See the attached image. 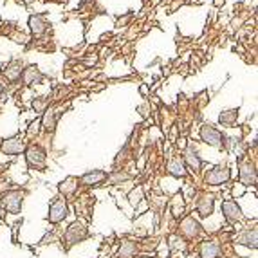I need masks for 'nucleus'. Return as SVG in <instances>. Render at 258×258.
<instances>
[{
  "instance_id": "f257e3e1",
  "label": "nucleus",
  "mask_w": 258,
  "mask_h": 258,
  "mask_svg": "<svg viewBox=\"0 0 258 258\" xmlns=\"http://www.w3.org/2000/svg\"><path fill=\"white\" fill-rule=\"evenodd\" d=\"M0 201H2L4 211H8L11 215H18L22 210V203H24V194L18 189H13V191H8Z\"/></svg>"
},
{
  "instance_id": "f03ea898",
  "label": "nucleus",
  "mask_w": 258,
  "mask_h": 258,
  "mask_svg": "<svg viewBox=\"0 0 258 258\" xmlns=\"http://www.w3.org/2000/svg\"><path fill=\"white\" fill-rule=\"evenodd\" d=\"M201 139L210 147L222 148L224 147V134L219 128H215L213 125H203L201 126Z\"/></svg>"
},
{
  "instance_id": "7ed1b4c3",
  "label": "nucleus",
  "mask_w": 258,
  "mask_h": 258,
  "mask_svg": "<svg viewBox=\"0 0 258 258\" xmlns=\"http://www.w3.org/2000/svg\"><path fill=\"white\" fill-rule=\"evenodd\" d=\"M67 213H69V206L65 203V199H61V197L52 199L51 206H49V215H47L49 222H52V224L61 222V220L67 217Z\"/></svg>"
},
{
  "instance_id": "20e7f679",
  "label": "nucleus",
  "mask_w": 258,
  "mask_h": 258,
  "mask_svg": "<svg viewBox=\"0 0 258 258\" xmlns=\"http://www.w3.org/2000/svg\"><path fill=\"white\" fill-rule=\"evenodd\" d=\"M26 159H27L29 168L42 172L43 168H45V163H47V155H45V152H43L40 147H35V145H33V147H29L26 150Z\"/></svg>"
},
{
  "instance_id": "39448f33",
  "label": "nucleus",
  "mask_w": 258,
  "mask_h": 258,
  "mask_svg": "<svg viewBox=\"0 0 258 258\" xmlns=\"http://www.w3.org/2000/svg\"><path fill=\"white\" fill-rule=\"evenodd\" d=\"M87 237H89V231H87V228L82 222H73L67 228V231H65V242L69 245H74L78 242L85 240Z\"/></svg>"
},
{
  "instance_id": "423d86ee",
  "label": "nucleus",
  "mask_w": 258,
  "mask_h": 258,
  "mask_svg": "<svg viewBox=\"0 0 258 258\" xmlns=\"http://www.w3.org/2000/svg\"><path fill=\"white\" fill-rule=\"evenodd\" d=\"M229 168L228 166H217L213 168V170H210V172L206 173V177H204V181L208 182V184L211 186H220L224 184V182L229 181Z\"/></svg>"
},
{
  "instance_id": "0eeeda50",
  "label": "nucleus",
  "mask_w": 258,
  "mask_h": 258,
  "mask_svg": "<svg viewBox=\"0 0 258 258\" xmlns=\"http://www.w3.org/2000/svg\"><path fill=\"white\" fill-rule=\"evenodd\" d=\"M222 213L228 222H240V220L244 219L240 206H238L237 201H233V199H226L222 203Z\"/></svg>"
},
{
  "instance_id": "6e6552de",
  "label": "nucleus",
  "mask_w": 258,
  "mask_h": 258,
  "mask_svg": "<svg viewBox=\"0 0 258 258\" xmlns=\"http://www.w3.org/2000/svg\"><path fill=\"white\" fill-rule=\"evenodd\" d=\"M203 233V228H201V224L194 219V217H186L181 224V235L186 238V240H194L197 238L199 235Z\"/></svg>"
},
{
  "instance_id": "1a4fd4ad",
  "label": "nucleus",
  "mask_w": 258,
  "mask_h": 258,
  "mask_svg": "<svg viewBox=\"0 0 258 258\" xmlns=\"http://www.w3.org/2000/svg\"><path fill=\"white\" fill-rule=\"evenodd\" d=\"M213 206H215V199L213 195L203 194L197 199V211L201 217H210L213 213Z\"/></svg>"
},
{
  "instance_id": "9d476101",
  "label": "nucleus",
  "mask_w": 258,
  "mask_h": 258,
  "mask_svg": "<svg viewBox=\"0 0 258 258\" xmlns=\"http://www.w3.org/2000/svg\"><path fill=\"white\" fill-rule=\"evenodd\" d=\"M22 80H24V85L29 87V85H38V83H42L43 76L36 65H29L27 69L22 71Z\"/></svg>"
},
{
  "instance_id": "9b49d317",
  "label": "nucleus",
  "mask_w": 258,
  "mask_h": 258,
  "mask_svg": "<svg viewBox=\"0 0 258 258\" xmlns=\"http://www.w3.org/2000/svg\"><path fill=\"white\" fill-rule=\"evenodd\" d=\"M2 152H4L6 155H18L20 152H24V141H22L20 136L6 139V141L2 143Z\"/></svg>"
},
{
  "instance_id": "f8f14e48",
  "label": "nucleus",
  "mask_w": 258,
  "mask_h": 258,
  "mask_svg": "<svg viewBox=\"0 0 258 258\" xmlns=\"http://www.w3.org/2000/svg\"><path fill=\"white\" fill-rule=\"evenodd\" d=\"M240 182L245 186H254L256 182V170H254V164L245 163L240 166Z\"/></svg>"
},
{
  "instance_id": "ddd939ff",
  "label": "nucleus",
  "mask_w": 258,
  "mask_h": 258,
  "mask_svg": "<svg viewBox=\"0 0 258 258\" xmlns=\"http://www.w3.org/2000/svg\"><path fill=\"white\" fill-rule=\"evenodd\" d=\"M107 179V173L103 170H92V172L85 173V175L80 179V182L85 186H94V184H99V182H103Z\"/></svg>"
},
{
  "instance_id": "4468645a",
  "label": "nucleus",
  "mask_w": 258,
  "mask_h": 258,
  "mask_svg": "<svg viewBox=\"0 0 258 258\" xmlns=\"http://www.w3.org/2000/svg\"><path fill=\"white\" fill-rule=\"evenodd\" d=\"M22 63L18 60H13L9 65H6L4 69V76L8 82H17V80H20L22 76Z\"/></svg>"
},
{
  "instance_id": "2eb2a0df",
  "label": "nucleus",
  "mask_w": 258,
  "mask_h": 258,
  "mask_svg": "<svg viewBox=\"0 0 258 258\" xmlns=\"http://www.w3.org/2000/svg\"><path fill=\"white\" fill-rule=\"evenodd\" d=\"M29 26H31V31H33V35L35 36H40L45 33V29H47V22H45V18H43V15H35V17L29 18Z\"/></svg>"
},
{
  "instance_id": "dca6fc26",
  "label": "nucleus",
  "mask_w": 258,
  "mask_h": 258,
  "mask_svg": "<svg viewBox=\"0 0 258 258\" xmlns=\"http://www.w3.org/2000/svg\"><path fill=\"white\" fill-rule=\"evenodd\" d=\"M220 254V245L217 242H203L199 258H217Z\"/></svg>"
},
{
  "instance_id": "f3484780",
  "label": "nucleus",
  "mask_w": 258,
  "mask_h": 258,
  "mask_svg": "<svg viewBox=\"0 0 258 258\" xmlns=\"http://www.w3.org/2000/svg\"><path fill=\"white\" fill-rule=\"evenodd\" d=\"M78 184H80V179H76V177H67L65 181H61L60 184H58V189H60L61 195H74L78 189Z\"/></svg>"
},
{
  "instance_id": "a211bd4d",
  "label": "nucleus",
  "mask_w": 258,
  "mask_h": 258,
  "mask_svg": "<svg viewBox=\"0 0 258 258\" xmlns=\"http://www.w3.org/2000/svg\"><path fill=\"white\" fill-rule=\"evenodd\" d=\"M184 159H186V164H188V168L191 170V172H199L201 166H203V161H201V157L197 155V152H195L191 147L186 150Z\"/></svg>"
},
{
  "instance_id": "6ab92c4d",
  "label": "nucleus",
  "mask_w": 258,
  "mask_h": 258,
  "mask_svg": "<svg viewBox=\"0 0 258 258\" xmlns=\"http://www.w3.org/2000/svg\"><path fill=\"white\" fill-rule=\"evenodd\" d=\"M237 240H238V244L247 245L251 249H256V229H247V231L242 233Z\"/></svg>"
},
{
  "instance_id": "aec40b11",
  "label": "nucleus",
  "mask_w": 258,
  "mask_h": 258,
  "mask_svg": "<svg viewBox=\"0 0 258 258\" xmlns=\"http://www.w3.org/2000/svg\"><path fill=\"white\" fill-rule=\"evenodd\" d=\"M238 117V110L237 108H233V110H226L220 114L219 121H220V125L222 126H228V128H233L235 126V121H237Z\"/></svg>"
},
{
  "instance_id": "412c9836",
  "label": "nucleus",
  "mask_w": 258,
  "mask_h": 258,
  "mask_svg": "<svg viewBox=\"0 0 258 258\" xmlns=\"http://www.w3.org/2000/svg\"><path fill=\"white\" fill-rule=\"evenodd\" d=\"M166 170H168V173H170V175H173V177H184L186 175L184 164H182V161H179V159L170 161V163H168V166H166Z\"/></svg>"
},
{
  "instance_id": "4be33fe9",
  "label": "nucleus",
  "mask_w": 258,
  "mask_h": 258,
  "mask_svg": "<svg viewBox=\"0 0 258 258\" xmlns=\"http://www.w3.org/2000/svg\"><path fill=\"white\" fill-rule=\"evenodd\" d=\"M136 251H138V245L134 244V242L126 240L121 244L119 251H117V256L119 258H134L136 256Z\"/></svg>"
},
{
  "instance_id": "5701e85b",
  "label": "nucleus",
  "mask_w": 258,
  "mask_h": 258,
  "mask_svg": "<svg viewBox=\"0 0 258 258\" xmlns=\"http://www.w3.org/2000/svg\"><path fill=\"white\" fill-rule=\"evenodd\" d=\"M182 211H184V199H182V195H175L172 201V213L175 217H181Z\"/></svg>"
},
{
  "instance_id": "b1692460",
  "label": "nucleus",
  "mask_w": 258,
  "mask_h": 258,
  "mask_svg": "<svg viewBox=\"0 0 258 258\" xmlns=\"http://www.w3.org/2000/svg\"><path fill=\"white\" fill-rule=\"evenodd\" d=\"M45 107H47V99L45 98H35L33 99V108H35L36 112H45Z\"/></svg>"
},
{
  "instance_id": "393cba45",
  "label": "nucleus",
  "mask_w": 258,
  "mask_h": 258,
  "mask_svg": "<svg viewBox=\"0 0 258 258\" xmlns=\"http://www.w3.org/2000/svg\"><path fill=\"white\" fill-rule=\"evenodd\" d=\"M4 206H2V201H0V219H4Z\"/></svg>"
},
{
  "instance_id": "a878e982",
  "label": "nucleus",
  "mask_w": 258,
  "mask_h": 258,
  "mask_svg": "<svg viewBox=\"0 0 258 258\" xmlns=\"http://www.w3.org/2000/svg\"><path fill=\"white\" fill-rule=\"evenodd\" d=\"M215 6H217V8H220V6H224V0H215Z\"/></svg>"
},
{
  "instance_id": "bb28decb",
  "label": "nucleus",
  "mask_w": 258,
  "mask_h": 258,
  "mask_svg": "<svg viewBox=\"0 0 258 258\" xmlns=\"http://www.w3.org/2000/svg\"><path fill=\"white\" fill-rule=\"evenodd\" d=\"M186 258H199V254H197V253H189Z\"/></svg>"
},
{
  "instance_id": "cd10ccee",
  "label": "nucleus",
  "mask_w": 258,
  "mask_h": 258,
  "mask_svg": "<svg viewBox=\"0 0 258 258\" xmlns=\"http://www.w3.org/2000/svg\"><path fill=\"white\" fill-rule=\"evenodd\" d=\"M141 258H154V256H141Z\"/></svg>"
}]
</instances>
